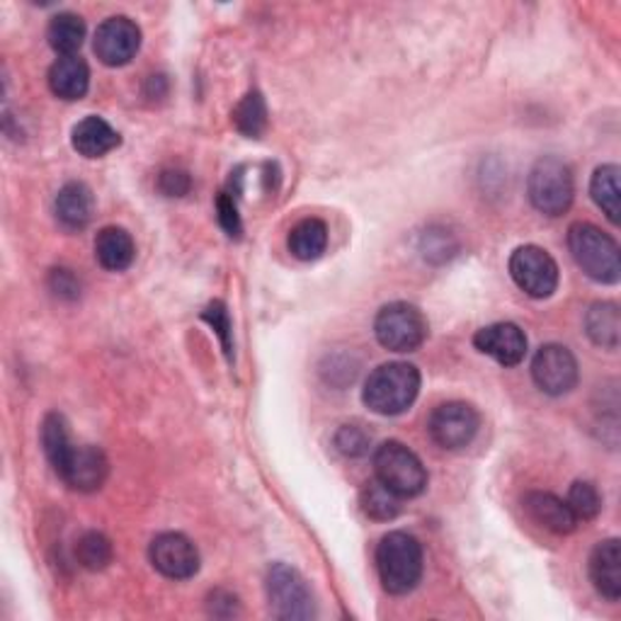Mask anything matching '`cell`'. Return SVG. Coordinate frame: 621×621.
<instances>
[{
    "label": "cell",
    "mask_w": 621,
    "mask_h": 621,
    "mask_svg": "<svg viewBox=\"0 0 621 621\" xmlns=\"http://www.w3.org/2000/svg\"><path fill=\"white\" fill-rule=\"evenodd\" d=\"M374 474L396 498H415L427 488V472L417 454L401 442H384L374 452Z\"/></svg>",
    "instance_id": "5"
},
{
    "label": "cell",
    "mask_w": 621,
    "mask_h": 621,
    "mask_svg": "<svg viewBox=\"0 0 621 621\" xmlns=\"http://www.w3.org/2000/svg\"><path fill=\"white\" fill-rule=\"evenodd\" d=\"M454 240L447 231H427L423 236V252H425V258L427 260H433V262H442V260H447L454 256Z\"/></svg>",
    "instance_id": "33"
},
{
    "label": "cell",
    "mask_w": 621,
    "mask_h": 621,
    "mask_svg": "<svg viewBox=\"0 0 621 621\" xmlns=\"http://www.w3.org/2000/svg\"><path fill=\"white\" fill-rule=\"evenodd\" d=\"M54 211H56V219L66 228H71V231L85 228L95 214V197L91 193V187L83 183L63 185L56 195Z\"/></svg>",
    "instance_id": "18"
},
{
    "label": "cell",
    "mask_w": 621,
    "mask_h": 621,
    "mask_svg": "<svg viewBox=\"0 0 621 621\" xmlns=\"http://www.w3.org/2000/svg\"><path fill=\"white\" fill-rule=\"evenodd\" d=\"M93 49L105 66H126L142 49V30L130 18H107L95 32Z\"/></svg>",
    "instance_id": "11"
},
{
    "label": "cell",
    "mask_w": 621,
    "mask_h": 621,
    "mask_svg": "<svg viewBox=\"0 0 621 621\" xmlns=\"http://www.w3.org/2000/svg\"><path fill=\"white\" fill-rule=\"evenodd\" d=\"M75 559L85 570H103L112 563L114 549L112 541L100 535V531H87L79 539V547H75Z\"/></svg>",
    "instance_id": "28"
},
{
    "label": "cell",
    "mask_w": 621,
    "mask_h": 621,
    "mask_svg": "<svg viewBox=\"0 0 621 621\" xmlns=\"http://www.w3.org/2000/svg\"><path fill=\"white\" fill-rule=\"evenodd\" d=\"M566 503H568V508L573 510L578 522H590V519L598 517L602 510L600 493L592 484H588V480H576V484L568 490Z\"/></svg>",
    "instance_id": "29"
},
{
    "label": "cell",
    "mask_w": 621,
    "mask_h": 621,
    "mask_svg": "<svg viewBox=\"0 0 621 621\" xmlns=\"http://www.w3.org/2000/svg\"><path fill=\"white\" fill-rule=\"evenodd\" d=\"M478 427H480V417L474 405L452 401L437 405L433 411L427 423V433L437 447L454 452L472 445Z\"/></svg>",
    "instance_id": "9"
},
{
    "label": "cell",
    "mask_w": 621,
    "mask_h": 621,
    "mask_svg": "<svg viewBox=\"0 0 621 621\" xmlns=\"http://www.w3.org/2000/svg\"><path fill=\"white\" fill-rule=\"evenodd\" d=\"M568 248L578 268L590 280L614 284L621 277V252L617 240L592 224H573L568 228Z\"/></svg>",
    "instance_id": "3"
},
{
    "label": "cell",
    "mask_w": 621,
    "mask_h": 621,
    "mask_svg": "<svg viewBox=\"0 0 621 621\" xmlns=\"http://www.w3.org/2000/svg\"><path fill=\"white\" fill-rule=\"evenodd\" d=\"M370 445L372 437L366 435L360 425H342L335 433V447L345 456H352V459L370 452Z\"/></svg>",
    "instance_id": "30"
},
{
    "label": "cell",
    "mask_w": 621,
    "mask_h": 621,
    "mask_svg": "<svg viewBox=\"0 0 621 621\" xmlns=\"http://www.w3.org/2000/svg\"><path fill=\"white\" fill-rule=\"evenodd\" d=\"M56 474L73 490L95 493L105 486L110 476V462L103 449L93 445H75Z\"/></svg>",
    "instance_id": "13"
},
{
    "label": "cell",
    "mask_w": 621,
    "mask_h": 621,
    "mask_svg": "<svg viewBox=\"0 0 621 621\" xmlns=\"http://www.w3.org/2000/svg\"><path fill=\"white\" fill-rule=\"evenodd\" d=\"M265 590H268L270 610L277 619L297 621V619H313L315 617V600L297 568L287 563H275L265 578Z\"/></svg>",
    "instance_id": "6"
},
{
    "label": "cell",
    "mask_w": 621,
    "mask_h": 621,
    "mask_svg": "<svg viewBox=\"0 0 621 621\" xmlns=\"http://www.w3.org/2000/svg\"><path fill=\"white\" fill-rule=\"evenodd\" d=\"M362 510L370 515L372 519H379V522H386V519H394L401 513V498H396L394 493L389 488H384L379 480H372L362 488Z\"/></svg>",
    "instance_id": "27"
},
{
    "label": "cell",
    "mask_w": 621,
    "mask_h": 621,
    "mask_svg": "<svg viewBox=\"0 0 621 621\" xmlns=\"http://www.w3.org/2000/svg\"><path fill=\"white\" fill-rule=\"evenodd\" d=\"M423 547L405 531H389L376 547L379 580L391 594H408L423 578Z\"/></svg>",
    "instance_id": "2"
},
{
    "label": "cell",
    "mask_w": 621,
    "mask_h": 621,
    "mask_svg": "<svg viewBox=\"0 0 621 621\" xmlns=\"http://www.w3.org/2000/svg\"><path fill=\"white\" fill-rule=\"evenodd\" d=\"M217 214H219V224L226 231V236L240 238V234H244V224H240V214L236 207L234 193H221L217 197Z\"/></svg>",
    "instance_id": "32"
},
{
    "label": "cell",
    "mask_w": 621,
    "mask_h": 621,
    "mask_svg": "<svg viewBox=\"0 0 621 621\" xmlns=\"http://www.w3.org/2000/svg\"><path fill=\"white\" fill-rule=\"evenodd\" d=\"M49 287H52L59 299L73 301L81 297V282L71 270H52V275H49Z\"/></svg>",
    "instance_id": "34"
},
{
    "label": "cell",
    "mask_w": 621,
    "mask_h": 621,
    "mask_svg": "<svg viewBox=\"0 0 621 621\" xmlns=\"http://www.w3.org/2000/svg\"><path fill=\"white\" fill-rule=\"evenodd\" d=\"M42 447L49 464L54 466V472L63 466V462L69 459L71 449L75 447L71 433H69V423L63 421V415L59 413H49L42 423Z\"/></svg>",
    "instance_id": "25"
},
{
    "label": "cell",
    "mask_w": 621,
    "mask_h": 621,
    "mask_svg": "<svg viewBox=\"0 0 621 621\" xmlns=\"http://www.w3.org/2000/svg\"><path fill=\"white\" fill-rule=\"evenodd\" d=\"M527 195L531 207L544 217H561L573 205L576 180L568 163L556 156L539 158L527 177Z\"/></svg>",
    "instance_id": "4"
},
{
    "label": "cell",
    "mask_w": 621,
    "mask_h": 621,
    "mask_svg": "<svg viewBox=\"0 0 621 621\" xmlns=\"http://www.w3.org/2000/svg\"><path fill=\"white\" fill-rule=\"evenodd\" d=\"M421 394V372L408 362L376 366L364 382L362 401L376 415H401Z\"/></svg>",
    "instance_id": "1"
},
{
    "label": "cell",
    "mask_w": 621,
    "mask_h": 621,
    "mask_svg": "<svg viewBox=\"0 0 621 621\" xmlns=\"http://www.w3.org/2000/svg\"><path fill=\"white\" fill-rule=\"evenodd\" d=\"M71 144L85 158H103L122 144V138L103 117H85L73 126Z\"/></svg>",
    "instance_id": "17"
},
{
    "label": "cell",
    "mask_w": 621,
    "mask_h": 621,
    "mask_svg": "<svg viewBox=\"0 0 621 621\" xmlns=\"http://www.w3.org/2000/svg\"><path fill=\"white\" fill-rule=\"evenodd\" d=\"M522 503L527 515L535 519L539 527L553 531V535H570V531H576V527L580 525L573 510L568 508V503L559 496H553V493L531 490L527 493Z\"/></svg>",
    "instance_id": "15"
},
{
    "label": "cell",
    "mask_w": 621,
    "mask_h": 621,
    "mask_svg": "<svg viewBox=\"0 0 621 621\" xmlns=\"http://www.w3.org/2000/svg\"><path fill=\"white\" fill-rule=\"evenodd\" d=\"M148 559L161 576L170 580H187L197 576L199 570L197 547L185 535H177V531H166V535L151 541Z\"/></svg>",
    "instance_id": "12"
},
{
    "label": "cell",
    "mask_w": 621,
    "mask_h": 621,
    "mask_svg": "<svg viewBox=\"0 0 621 621\" xmlns=\"http://www.w3.org/2000/svg\"><path fill=\"white\" fill-rule=\"evenodd\" d=\"M590 195L594 199L607 219L612 224H619V214H621V189H619V168L617 166H602L594 170L592 180H590Z\"/></svg>",
    "instance_id": "24"
},
{
    "label": "cell",
    "mask_w": 621,
    "mask_h": 621,
    "mask_svg": "<svg viewBox=\"0 0 621 621\" xmlns=\"http://www.w3.org/2000/svg\"><path fill=\"white\" fill-rule=\"evenodd\" d=\"M578 360L563 345H544L531 360V379L549 396L570 394L578 384Z\"/></svg>",
    "instance_id": "10"
},
{
    "label": "cell",
    "mask_w": 621,
    "mask_h": 621,
    "mask_svg": "<svg viewBox=\"0 0 621 621\" xmlns=\"http://www.w3.org/2000/svg\"><path fill=\"white\" fill-rule=\"evenodd\" d=\"M474 345L503 366H517L527 354V335L515 323H493L474 335Z\"/></svg>",
    "instance_id": "14"
},
{
    "label": "cell",
    "mask_w": 621,
    "mask_h": 621,
    "mask_svg": "<svg viewBox=\"0 0 621 621\" xmlns=\"http://www.w3.org/2000/svg\"><path fill=\"white\" fill-rule=\"evenodd\" d=\"M510 277L531 299H549L559 289V265L539 246H522L513 252Z\"/></svg>",
    "instance_id": "8"
},
{
    "label": "cell",
    "mask_w": 621,
    "mask_h": 621,
    "mask_svg": "<svg viewBox=\"0 0 621 621\" xmlns=\"http://www.w3.org/2000/svg\"><path fill=\"white\" fill-rule=\"evenodd\" d=\"M158 187L163 195L168 197H183L189 193V187H193V180H189V175L185 170H163L158 177Z\"/></svg>",
    "instance_id": "35"
},
{
    "label": "cell",
    "mask_w": 621,
    "mask_h": 621,
    "mask_svg": "<svg viewBox=\"0 0 621 621\" xmlns=\"http://www.w3.org/2000/svg\"><path fill=\"white\" fill-rule=\"evenodd\" d=\"M586 333L598 348L617 350L621 340V315L612 301L592 303L586 313Z\"/></svg>",
    "instance_id": "21"
},
{
    "label": "cell",
    "mask_w": 621,
    "mask_h": 621,
    "mask_svg": "<svg viewBox=\"0 0 621 621\" xmlns=\"http://www.w3.org/2000/svg\"><path fill=\"white\" fill-rule=\"evenodd\" d=\"M234 122L236 130L250 138H258L265 132V126H268V107H265V100L258 91L248 93L236 105Z\"/></svg>",
    "instance_id": "26"
},
{
    "label": "cell",
    "mask_w": 621,
    "mask_h": 621,
    "mask_svg": "<svg viewBox=\"0 0 621 621\" xmlns=\"http://www.w3.org/2000/svg\"><path fill=\"white\" fill-rule=\"evenodd\" d=\"M590 580L604 600L621 598V547L619 539H607L594 547L590 556Z\"/></svg>",
    "instance_id": "16"
},
{
    "label": "cell",
    "mask_w": 621,
    "mask_h": 621,
    "mask_svg": "<svg viewBox=\"0 0 621 621\" xmlns=\"http://www.w3.org/2000/svg\"><path fill=\"white\" fill-rule=\"evenodd\" d=\"M95 258L110 272H122L136 258L134 238L120 226H107L95 238Z\"/></svg>",
    "instance_id": "20"
},
{
    "label": "cell",
    "mask_w": 621,
    "mask_h": 621,
    "mask_svg": "<svg viewBox=\"0 0 621 621\" xmlns=\"http://www.w3.org/2000/svg\"><path fill=\"white\" fill-rule=\"evenodd\" d=\"M374 335L391 352H415L427 340V321L413 303L396 301L376 313Z\"/></svg>",
    "instance_id": "7"
},
{
    "label": "cell",
    "mask_w": 621,
    "mask_h": 621,
    "mask_svg": "<svg viewBox=\"0 0 621 621\" xmlns=\"http://www.w3.org/2000/svg\"><path fill=\"white\" fill-rule=\"evenodd\" d=\"M201 319H205L214 331H217V335L221 338V345H224V352L231 358V319H228V311L221 301H214L209 303V307L205 309V313H201Z\"/></svg>",
    "instance_id": "31"
},
{
    "label": "cell",
    "mask_w": 621,
    "mask_h": 621,
    "mask_svg": "<svg viewBox=\"0 0 621 621\" xmlns=\"http://www.w3.org/2000/svg\"><path fill=\"white\" fill-rule=\"evenodd\" d=\"M287 246L297 260H319L328 248V226L321 219H303L289 231Z\"/></svg>",
    "instance_id": "22"
},
{
    "label": "cell",
    "mask_w": 621,
    "mask_h": 621,
    "mask_svg": "<svg viewBox=\"0 0 621 621\" xmlns=\"http://www.w3.org/2000/svg\"><path fill=\"white\" fill-rule=\"evenodd\" d=\"M49 46L61 56H75L85 42V22L75 12H59L46 28Z\"/></svg>",
    "instance_id": "23"
},
{
    "label": "cell",
    "mask_w": 621,
    "mask_h": 621,
    "mask_svg": "<svg viewBox=\"0 0 621 621\" xmlns=\"http://www.w3.org/2000/svg\"><path fill=\"white\" fill-rule=\"evenodd\" d=\"M49 87L61 100H81L91 87V69L81 56H61L49 69Z\"/></svg>",
    "instance_id": "19"
}]
</instances>
